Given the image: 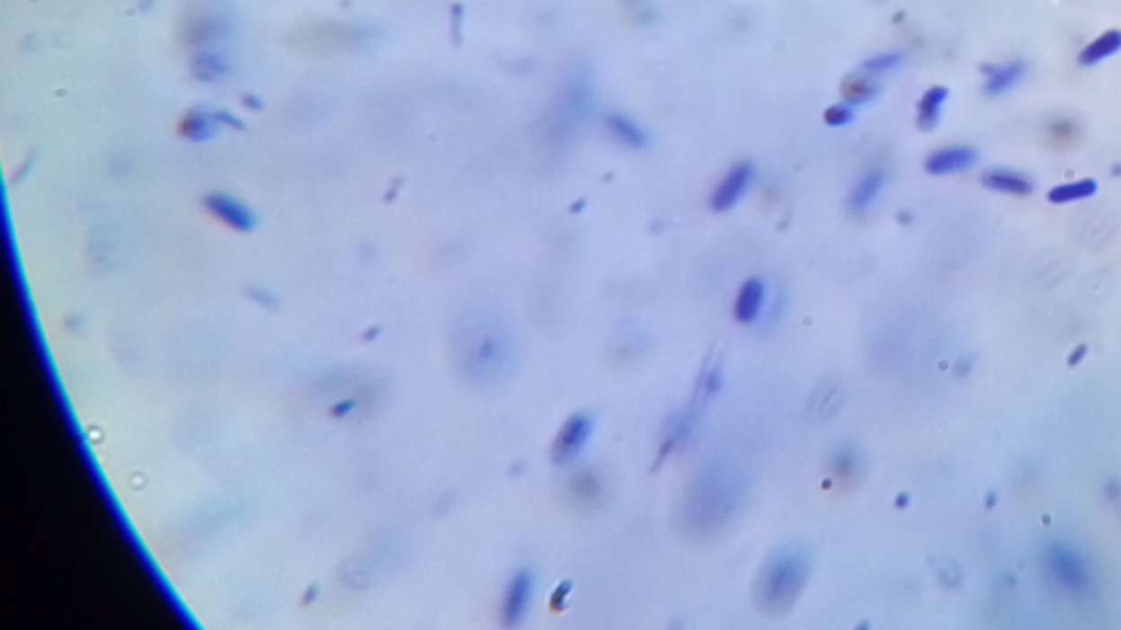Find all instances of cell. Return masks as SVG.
I'll return each instance as SVG.
<instances>
[{"label":"cell","mask_w":1121,"mask_h":630,"mask_svg":"<svg viewBox=\"0 0 1121 630\" xmlns=\"http://www.w3.org/2000/svg\"><path fill=\"white\" fill-rule=\"evenodd\" d=\"M747 484L730 462H712L692 477L681 501V526L692 537L725 530L743 506Z\"/></svg>","instance_id":"obj_1"},{"label":"cell","mask_w":1121,"mask_h":630,"mask_svg":"<svg viewBox=\"0 0 1121 630\" xmlns=\"http://www.w3.org/2000/svg\"><path fill=\"white\" fill-rule=\"evenodd\" d=\"M811 576V558L799 546L776 547L762 563L753 584V599L758 611L765 615H784L791 611Z\"/></svg>","instance_id":"obj_2"},{"label":"cell","mask_w":1121,"mask_h":630,"mask_svg":"<svg viewBox=\"0 0 1121 630\" xmlns=\"http://www.w3.org/2000/svg\"><path fill=\"white\" fill-rule=\"evenodd\" d=\"M462 370L471 381L493 386L509 379L517 366V346L511 331L495 317H477L462 342Z\"/></svg>","instance_id":"obj_3"},{"label":"cell","mask_w":1121,"mask_h":630,"mask_svg":"<svg viewBox=\"0 0 1121 630\" xmlns=\"http://www.w3.org/2000/svg\"><path fill=\"white\" fill-rule=\"evenodd\" d=\"M592 431H594V421H592L590 414H572L567 418L565 422L561 425L559 433H556L555 442H552V451L550 457L555 465H570L574 462L581 451L585 448L587 442H590Z\"/></svg>","instance_id":"obj_4"},{"label":"cell","mask_w":1121,"mask_h":630,"mask_svg":"<svg viewBox=\"0 0 1121 630\" xmlns=\"http://www.w3.org/2000/svg\"><path fill=\"white\" fill-rule=\"evenodd\" d=\"M753 178H756V169H753L752 163H741V164L732 166V169L723 175V180L718 182L716 189H714L712 200H710L712 210H716V213L732 210L738 201L745 198V193L749 191V186H752Z\"/></svg>","instance_id":"obj_5"},{"label":"cell","mask_w":1121,"mask_h":630,"mask_svg":"<svg viewBox=\"0 0 1121 630\" xmlns=\"http://www.w3.org/2000/svg\"><path fill=\"white\" fill-rule=\"evenodd\" d=\"M532 593H535V576L528 569H521L511 578L504 593L502 619H504L506 626H520L532 602Z\"/></svg>","instance_id":"obj_6"},{"label":"cell","mask_w":1121,"mask_h":630,"mask_svg":"<svg viewBox=\"0 0 1121 630\" xmlns=\"http://www.w3.org/2000/svg\"><path fill=\"white\" fill-rule=\"evenodd\" d=\"M767 302V285L762 279H749L738 289L734 300V317L738 324H753L761 320Z\"/></svg>","instance_id":"obj_7"},{"label":"cell","mask_w":1121,"mask_h":630,"mask_svg":"<svg viewBox=\"0 0 1121 630\" xmlns=\"http://www.w3.org/2000/svg\"><path fill=\"white\" fill-rule=\"evenodd\" d=\"M1049 564H1052V569L1055 573V581L1063 582L1067 589L1078 591V589L1087 587V581H1089L1087 567H1084L1082 558L1075 556L1069 547L1054 546L1052 556H1049Z\"/></svg>","instance_id":"obj_8"},{"label":"cell","mask_w":1121,"mask_h":630,"mask_svg":"<svg viewBox=\"0 0 1121 630\" xmlns=\"http://www.w3.org/2000/svg\"><path fill=\"white\" fill-rule=\"evenodd\" d=\"M977 151L973 147H944L933 151L924 163V169L931 175H948L957 171H966L977 163Z\"/></svg>","instance_id":"obj_9"},{"label":"cell","mask_w":1121,"mask_h":630,"mask_svg":"<svg viewBox=\"0 0 1121 630\" xmlns=\"http://www.w3.org/2000/svg\"><path fill=\"white\" fill-rule=\"evenodd\" d=\"M695 422H697V412L692 410V407H683V410H680L675 416L671 418V422H668V427H666V433H663V438H662L660 460H666L671 453H675L677 448L688 440V436H690Z\"/></svg>","instance_id":"obj_10"},{"label":"cell","mask_w":1121,"mask_h":630,"mask_svg":"<svg viewBox=\"0 0 1121 630\" xmlns=\"http://www.w3.org/2000/svg\"><path fill=\"white\" fill-rule=\"evenodd\" d=\"M982 182L985 189L990 191H997V193H1008V195H1029L1034 191V182L1028 178V175L1017 173V171H1010V169H990L985 171L982 175Z\"/></svg>","instance_id":"obj_11"},{"label":"cell","mask_w":1121,"mask_h":630,"mask_svg":"<svg viewBox=\"0 0 1121 630\" xmlns=\"http://www.w3.org/2000/svg\"><path fill=\"white\" fill-rule=\"evenodd\" d=\"M883 184H885V171L878 169V166L867 169L866 173L859 178V182L854 184L852 193H850V200H848L850 209H852L854 213H863V210L869 209V206L874 204V200L878 198V193H881Z\"/></svg>","instance_id":"obj_12"},{"label":"cell","mask_w":1121,"mask_h":630,"mask_svg":"<svg viewBox=\"0 0 1121 630\" xmlns=\"http://www.w3.org/2000/svg\"><path fill=\"white\" fill-rule=\"evenodd\" d=\"M828 471L839 484H850L861 473V453L854 445L841 442V445L832 448L831 457H828Z\"/></svg>","instance_id":"obj_13"},{"label":"cell","mask_w":1121,"mask_h":630,"mask_svg":"<svg viewBox=\"0 0 1121 630\" xmlns=\"http://www.w3.org/2000/svg\"><path fill=\"white\" fill-rule=\"evenodd\" d=\"M1025 75V64L1023 62H1010V64H1001V67H985V94L994 97V94H1003L1008 93L1012 85H1017Z\"/></svg>","instance_id":"obj_14"},{"label":"cell","mask_w":1121,"mask_h":630,"mask_svg":"<svg viewBox=\"0 0 1121 630\" xmlns=\"http://www.w3.org/2000/svg\"><path fill=\"white\" fill-rule=\"evenodd\" d=\"M1119 50H1121V31H1117V29H1110V31L1102 33L1099 38H1095L1089 47L1082 49V53H1080V64H1084V67H1093V64L1102 62V59L1106 58H1113V55L1119 53Z\"/></svg>","instance_id":"obj_15"},{"label":"cell","mask_w":1121,"mask_h":630,"mask_svg":"<svg viewBox=\"0 0 1121 630\" xmlns=\"http://www.w3.org/2000/svg\"><path fill=\"white\" fill-rule=\"evenodd\" d=\"M948 99V90L944 85H933L929 88L927 93L922 94L918 103V125L922 129H933L938 125L939 114H942V105L947 103Z\"/></svg>","instance_id":"obj_16"},{"label":"cell","mask_w":1121,"mask_h":630,"mask_svg":"<svg viewBox=\"0 0 1121 630\" xmlns=\"http://www.w3.org/2000/svg\"><path fill=\"white\" fill-rule=\"evenodd\" d=\"M605 125H607V129H609V134L613 136V138H616L618 143L627 145V147L640 149V147H645V145H646L645 129H642L640 125L633 123L631 119L622 117V114H609V117L605 119Z\"/></svg>","instance_id":"obj_17"},{"label":"cell","mask_w":1121,"mask_h":630,"mask_svg":"<svg viewBox=\"0 0 1121 630\" xmlns=\"http://www.w3.org/2000/svg\"><path fill=\"white\" fill-rule=\"evenodd\" d=\"M841 93H843V99H846V103L861 105L876 97L878 85L876 82H874V77H869V75L859 70L857 75H852V77L846 79Z\"/></svg>","instance_id":"obj_18"},{"label":"cell","mask_w":1121,"mask_h":630,"mask_svg":"<svg viewBox=\"0 0 1121 630\" xmlns=\"http://www.w3.org/2000/svg\"><path fill=\"white\" fill-rule=\"evenodd\" d=\"M1095 191H1098V182L1095 180H1078V182L1055 186V189L1047 193V200L1052 204H1069V201L1090 198V195H1095Z\"/></svg>","instance_id":"obj_19"},{"label":"cell","mask_w":1121,"mask_h":630,"mask_svg":"<svg viewBox=\"0 0 1121 630\" xmlns=\"http://www.w3.org/2000/svg\"><path fill=\"white\" fill-rule=\"evenodd\" d=\"M898 62H901V55L898 53H881V55H876V58L867 59V62L861 67V73L869 75V77H876V75L892 70Z\"/></svg>","instance_id":"obj_20"},{"label":"cell","mask_w":1121,"mask_h":630,"mask_svg":"<svg viewBox=\"0 0 1121 630\" xmlns=\"http://www.w3.org/2000/svg\"><path fill=\"white\" fill-rule=\"evenodd\" d=\"M852 119H854V112L850 103L831 105V108L823 112V120H826V125H831V128H843V125H848Z\"/></svg>","instance_id":"obj_21"},{"label":"cell","mask_w":1121,"mask_h":630,"mask_svg":"<svg viewBox=\"0 0 1121 630\" xmlns=\"http://www.w3.org/2000/svg\"><path fill=\"white\" fill-rule=\"evenodd\" d=\"M574 492L590 501L592 497L601 492V482L594 475H587V471H583V475H578L574 480Z\"/></svg>","instance_id":"obj_22"},{"label":"cell","mask_w":1121,"mask_h":630,"mask_svg":"<svg viewBox=\"0 0 1121 630\" xmlns=\"http://www.w3.org/2000/svg\"><path fill=\"white\" fill-rule=\"evenodd\" d=\"M570 589H572V582H561V584H559V589H556V591H555V596H552V602H550L552 607H555V608H561V607H563L561 602H563V599L567 598L565 593H570Z\"/></svg>","instance_id":"obj_23"},{"label":"cell","mask_w":1121,"mask_h":630,"mask_svg":"<svg viewBox=\"0 0 1121 630\" xmlns=\"http://www.w3.org/2000/svg\"><path fill=\"white\" fill-rule=\"evenodd\" d=\"M1084 355H1087V346H1078V349H1075V352H1073V357H1069V364L1071 366L1080 364V359H1082Z\"/></svg>","instance_id":"obj_24"}]
</instances>
